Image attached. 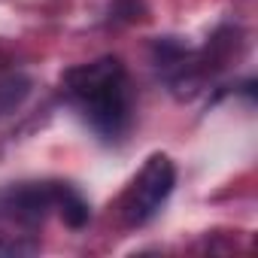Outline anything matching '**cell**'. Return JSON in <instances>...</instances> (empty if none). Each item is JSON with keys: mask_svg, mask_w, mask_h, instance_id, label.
<instances>
[{"mask_svg": "<svg viewBox=\"0 0 258 258\" xmlns=\"http://www.w3.org/2000/svg\"><path fill=\"white\" fill-rule=\"evenodd\" d=\"M64 91L103 140H121L131 127V82L118 58H97L64 73Z\"/></svg>", "mask_w": 258, "mask_h": 258, "instance_id": "6da1fadb", "label": "cell"}, {"mask_svg": "<svg viewBox=\"0 0 258 258\" xmlns=\"http://www.w3.org/2000/svg\"><path fill=\"white\" fill-rule=\"evenodd\" d=\"M176 185V167L167 155H152L143 170L137 173V179L131 182V188L121 198V222L127 228H140L149 219H155V213L164 207V201L170 198Z\"/></svg>", "mask_w": 258, "mask_h": 258, "instance_id": "7a4b0ae2", "label": "cell"}, {"mask_svg": "<svg viewBox=\"0 0 258 258\" xmlns=\"http://www.w3.org/2000/svg\"><path fill=\"white\" fill-rule=\"evenodd\" d=\"M55 201H58V185H22L4 195L0 210L22 225H40L46 213L55 210Z\"/></svg>", "mask_w": 258, "mask_h": 258, "instance_id": "3957f363", "label": "cell"}, {"mask_svg": "<svg viewBox=\"0 0 258 258\" xmlns=\"http://www.w3.org/2000/svg\"><path fill=\"white\" fill-rule=\"evenodd\" d=\"M31 94V79L22 73H7L0 76V115L16 112Z\"/></svg>", "mask_w": 258, "mask_h": 258, "instance_id": "277c9868", "label": "cell"}, {"mask_svg": "<svg viewBox=\"0 0 258 258\" xmlns=\"http://www.w3.org/2000/svg\"><path fill=\"white\" fill-rule=\"evenodd\" d=\"M55 210L61 213V219L70 225V228H82L88 222V204L79 198V191H73L70 185H58V201H55Z\"/></svg>", "mask_w": 258, "mask_h": 258, "instance_id": "5b68a950", "label": "cell"}]
</instances>
